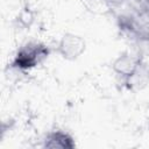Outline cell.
I'll return each mask as SVG.
<instances>
[{"mask_svg":"<svg viewBox=\"0 0 149 149\" xmlns=\"http://www.w3.org/2000/svg\"><path fill=\"white\" fill-rule=\"evenodd\" d=\"M49 54L50 49L44 43L29 41L16 50L10 66L21 71L30 70L42 64L48 58Z\"/></svg>","mask_w":149,"mask_h":149,"instance_id":"cell-1","label":"cell"},{"mask_svg":"<svg viewBox=\"0 0 149 149\" xmlns=\"http://www.w3.org/2000/svg\"><path fill=\"white\" fill-rule=\"evenodd\" d=\"M85 49H86L85 40L80 35L73 33L63 34L56 48L58 55L66 61H74L79 58L84 54Z\"/></svg>","mask_w":149,"mask_h":149,"instance_id":"cell-2","label":"cell"},{"mask_svg":"<svg viewBox=\"0 0 149 149\" xmlns=\"http://www.w3.org/2000/svg\"><path fill=\"white\" fill-rule=\"evenodd\" d=\"M141 63L142 61L139 56H135L130 52H122L113 61L112 70L116 74L125 78V80H127L135 73Z\"/></svg>","mask_w":149,"mask_h":149,"instance_id":"cell-3","label":"cell"},{"mask_svg":"<svg viewBox=\"0 0 149 149\" xmlns=\"http://www.w3.org/2000/svg\"><path fill=\"white\" fill-rule=\"evenodd\" d=\"M43 147L48 149H73L76 147V142L69 133L55 129L47 134L43 141Z\"/></svg>","mask_w":149,"mask_h":149,"instance_id":"cell-4","label":"cell"},{"mask_svg":"<svg viewBox=\"0 0 149 149\" xmlns=\"http://www.w3.org/2000/svg\"><path fill=\"white\" fill-rule=\"evenodd\" d=\"M149 81V69L143 64L141 63L140 66L137 68V70L135 71V73L128 78L126 80L127 84H129V88H136V90H141L143 88Z\"/></svg>","mask_w":149,"mask_h":149,"instance_id":"cell-5","label":"cell"},{"mask_svg":"<svg viewBox=\"0 0 149 149\" xmlns=\"http://www.w3.org/2000/svg\"><path fill=\"white\" fill-rule=\"evenodd\" d=\"M34 20H35V13H34V10L30 9L28 6H24V7L20 10V13H19V15H17V17H16L17 23H19L23 29L30 28V26L33 24Z\"/></svg>","mask_w":149,"mask_h":149,"instance_id":"cell-6","label":"cell"}]
</instances>
